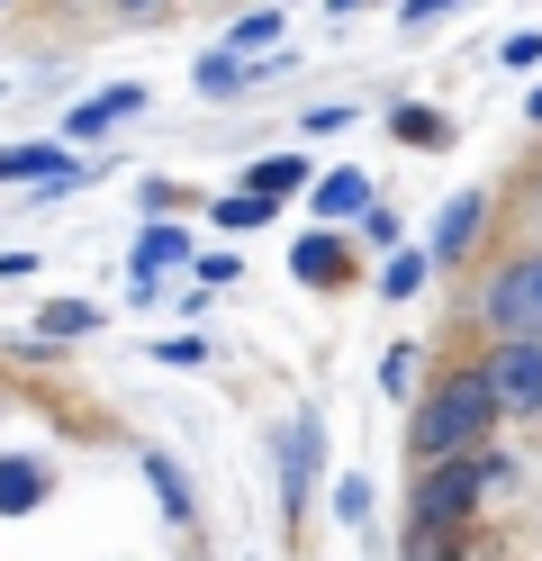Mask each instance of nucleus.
Returning <instances> with one entry per match:
<instances>
[{
  "instance_id": "nucleus-12",
  "label": "nucleus",
  "mask_w": 542,
  "mask_h": 561,
  "mask_svg": "<svg viewBox=\"0 0 542 561\" xmlns=\"http://www.w3.org/2000/svg\"><path fill=\"white\" fill-rule=\"evenodd\" d=\"M289 263H299V280H335L344 272V244L335 236H299V254H289Z\"/></svg>"
},
{
  "instance_id": "nucleus-13",
  "label": "nucleus",
  "mask_w": 542,
  "mask_h": 561,
  "mask_svg": "<svg viewBox=\"0 0 542 561\" xmlns=\"http://www.w3.org/2000/svg\"><path fill=\"white\" fill-rule=\"evenodd\" d=\"M55 163H64V146H19V154H0V182H46Z\"/></svg>"
},
{
  "instance_id": "nucleus-3",
  "label": "nucleus",
  "mask_w": 542,
  "mask_h": 561,
  "mask_svg": "<svg viewBox=\"0 0 542 561\" xmlns=\"http://www.w3.org/2000/svg\"><path fill=\"white\" fill-rule=\"evenodd\" d=\"M480 380H488V399H497L506 416H542V335H516V344H497Z\"/></svg>"
},
{
  "instance_id": "nucleus-2",
  "label": "nucleus",
  "mask_w": 542,
  "mask_h": 561,
  "mask_svg": "<svg viewBox=\"0 0 542 561\" xmlns=\"http://www.w3.org/2000/svg\"><path fill=\"white\" fill-rule=\"evenodd\" d=\"M488 480H506V462H488V453H461V462L425 471V489H416V525H425V535H434V525H461L470 499H480Z\"/></svg>"
},
{
  "instance_id": "nucleus-5",
  "label": "nucleus",
  "mask_w": 542,
  "mask_h": 561,
  "mask_svg": "<svg viewBox=\"0 0 542 561\" xmlns=\"http://www.w3.org/2000/svg\"><path fill=\"white\" fill-rule=\"evenodd\" d=\"M172 263H191V236L181 227H145L136 236V299L154 290V272H172Z\"/></svg>"
},
{
  "instance_id": "nucleus-16",
  "label": "nucleus",
  "mask_w": 542,
  "mask_h": 561,
  "mask_svg": "<svg viewBox=\"0 0 542 561\" xmlns=\"http://www.w3.org/2000/svg\"><path fill=\"white\" fill-rule=\"evenodd\" d=\"M425 272H434L425 254H397V263L380 272V290H389V299H416V280H425Z\"/></svg>"
},
{
  "instance_id": "nucleus-15",
  "label": "nucleus",
  "mask_w": 542,
  "mask_h": 561,
  "mask_svg": "<svg viewBox=\"0 0 542 561\" xmlns=\"http://www.w3.org/2000/svg\"><path fill=\"white\" fill-rule=\"evenodd\" d=\"M244 82H253V73H244L235 55H208V64H199V91H208V100H235Z\"/></svg>"
},
{
  "instance_id": "nucleus-8",
  "label": "nucleus",
  "mask_w": 542,
  "mask_h": 561,
  "mask_svg": "<svg viewBox=\"0 0 542 561\" xmlns=\"http://www.w3.org/2000/svg\"><path fill=\"white\" fill-rule=\"evenodd\" d=\"M127 110H145V91H100L91 110H72V127H64V136H72V146H91V136H100V127H118Z\"/></svg>"
},
{
  "instance_id": "nucleus-20",
  "label": "nucleus",
  "mask_w": 542,
  "mask_h": 561,
  "mask_svg": "<svg viewBox=\"0 0 542 561\" xmlns=\"http://www.w3.org/2000/svg\"><path fill=\"white\" fill-rule=\"evenodd\" d=\"M272 37H280V19H272V10H253V19L235 27V46H272Z\"/></svg>"
},
{
  "instance_id": "nucleus-9",
  "label": "nucleus",
  "mask_w": 542,
  "mask_h": 561,
  "mask_svg": "<svg viewBox=\"0 0 542 561\" xmlns=\"http://www.w3.org/2000/svg\"><path fill=\"white\" fill-rule=\"evenodd\" d=\"M46 499V462H0V516H27Z\"/></svg>"
},
{
  "instance_id": "nucleus-18",
  "label": "nucleus",
  "mask_w": 542,
  "mask_h": 561,
  "mask_svg": "<svg viewBox=\"0 0 542 561\" xmlns=\"http://www.w3.org/2000/svg\"><path fill=\"white\" fill-rule=\"evenodd\" d=\"M46 335H91V308L82 299H55L46 308Z\"/></svg>"
},
{
  "instance_id": "nucleus-21",
  "label": "nucleus",
  "mask_w": 542,
  "mask_h": 561,
  "mask_svg": "<svg viewBox=\"0 0 542 561\" xmlns=\"http://www.w3.org/2000/svg\"><path fill=\"white\" fill-rule=\"evenodd\" d=\"M506 64H516V73H524V64H542V37H506Z\"/></svg>"
},
{
  "instance_id": "nucleus-23",
  "label": "nucleus",
  "mask_w": 542,
  "mask_h": 561,
  "mask_svg": "<svg viewBox=\"0 0 542 561\" xmlns=\"http://www.w3.org/2000/svg\"><path fill=\"white\" fill-rule=\"evenodd\" d=\"M335 10H361V0H335Z\"/></svg>"
},
{
  "instance_id": "nucleus-14",
  "label": "nucleus",
  "mask_w": 542,
  "mask_h": 561,
  "mask_svg": "<svg viewBox=\"0 0 542 561\" xmlns=\"http://www.w3.org/2000/svg\"><path fill=\"white\" fill-rule=\"evenodd\" d=\"M145 480L163 489V516H191V480H181V471L163 462V453H145Z\"/></svg>"
},
{
  "instance_id": "nucleus-1",
  "label": "nucleus",
  "mask_w": 542,
  "mask_h": 561,
  "mask_svg": "<svg viewBox=\"0 0 542 561\" xmlns=\"http://www.w3.org/2000/svg\"><path fill=\"white\" fill-rule=\"evenodd\" d=\"M488 426H497L488 380H480V371H452L443 390H434V399L416 408V453H425V471H434V462H461V453L480 444Z\"/></svg>"
},
{
  "instance_id": "nucleus-22",
  "label": "nucleus",
  "mask_w": 542,
  "mask_h": 561,
  "mask_svg": "<svg viewBox=\"0 0 542 561\" xmlns=\"http://www.w3.org/2000/svg\"><path fill=\"white\" fill-rule=\"evenodd\" d=\"M434 10H452V0H407V27H425Z\"/></svg>"
},
{
  "instance_id": "nucleus-19",
  "label": "nucleus",
  "mask_w": 542,
  "mask_h": 561,
  "mask_svg": "<svg viewBox=\"0 0 542 561\" xmlns=\"http://www.w3.org/2000/svg\"><path fill=\"white\" fill-rule=\"evenodd\" d=\"M361 507H371V480H361V471H353V480H335V516H353V525H361Z\"/></svg>"
},
{
  "instance_id": "nucleus-17",
  "label": "nucleus",
  "mask_w": 542,
  "mask_h": 561,
  "mask_svg": "<svg viewBox=\"0 0 542 561\" xmlns=\"http://www.w3.org/2000/svg\"><path fill=\"white\" fill-rule=\"evenodd\" d=\"M263 218H272V208H263V199H244V191H235V199H217V227H235V236H244V227H263Z\"/></svg>"
},
{
  "instance_id": "nucleus-6",
  "label": "nucleus",
  "mask_w": 542,
  "mask_h": 561,
  "mask_svg": "<svg viewBox=\"0 0 542 561\" xmlns=\"http://www.w3.org/2000/svg\"><path fill=\"white\" fill-rule=\"evenodd\" d=\"M480 218H488V199H480V191H461V199L443 208V227H434V244H425V263H452L461 244L480 236Z\"/></svg>"
},
{
  "instance_id": "nucleus-4",
  "label": "nucleus",
  "mask_w": 542,
  "mask_h": 561,
  "mask_svg": "<svg viewBox=\"0 0 542 561\" xmlns=\"http://www.w3.org/2000/svg\"><path fill=\"white\" fill-rule=\"evenodd\" d=\"M488 327H506V344H516V335H542V254L488 280Z\"/></svg>"
},
{
  "instance_id": "nucleus-7",
  "label": "nucleus",
  "mask_w": 542,
  "mask_h": 561,
  "mask_svg": "<svg viewBox=\"0 0 542 561\" xmlns=\"http://www.w3.org/2000/svg\"><path fill=\"white\" fill-rule=\"evenodd\" d=\"M308 471H316V416H299L289 444H280V489H289V507L308 499Z\"/></svg>"
},
{
  "instance_id": "nucleus-10",
  "label": "nucleus",
  "mask_w": 542,
  "mask_h": 561,
  "mask_svg": "<svg viewBox=\"0 0 542 561\" xmlns=\"http://www.w3.org/2000/svg\"><path fill=\"white\" fill-rule=\"evenodd\" d=\"M289 191H308V163H299V154H272V163H253V191H244V199L272 208V199H289Z\"/></svg>"
},
{
  "instance_id": "nucleus-11",
  "label": "nucleus",
  "mask_w": 542,
  "mask_h": 561,
  "mask_svg": "<svg viewBox=\"0 0 542 561\" xmlns=\"http://www.w3.org/2000/svg\"><path fill=\"white\" fill-rule=\"evenodd\" d=\"M353 208H371V182H361V172H325L316 182V218H353Z\"/></svg>"
}]
</instances>
